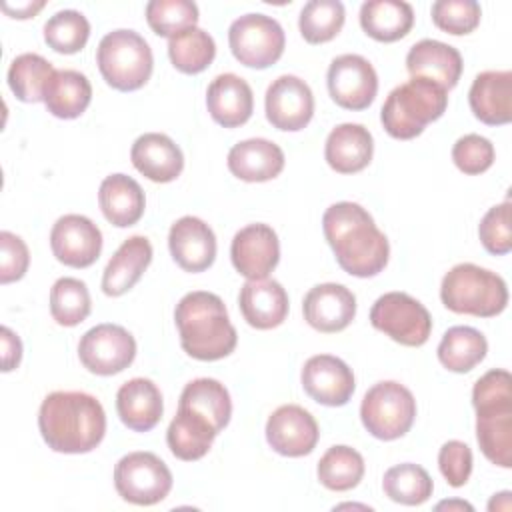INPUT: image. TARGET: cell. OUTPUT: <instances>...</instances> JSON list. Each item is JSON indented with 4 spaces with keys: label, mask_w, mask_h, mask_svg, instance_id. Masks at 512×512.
<instances>
[{
    "label": "cell",
    "mask_w": 512,
    "mask_h": 512,
    "mask_svg": "<svg viewBox=\"0 0 512 512\" xmlns=\"http://www.w3.org/2000/svg\"><path fill=\"white\" fill-rule=\"evenodd\" d=\"M302 312L314 330L324 334L340 332L356 316V296L336 282L316 284L306 292Z\"/></svg>",
    "instance_id": "18"
},
{
    "label": "cell",
    "mask_w": 512,
    "mask_h": 512,
    "mask_svg": "<svg viewBox=\"0 0 512 512\" xmlns=\"http://www.w3.org/2000/svg\"><path fill=\"white\" fill-rule=\"evenodd\" d=\"M134 168L152 182H172L182 174L184 156L178 144L160 132H146L138 136L130 150Z\"/></svg>",
    "instance_id": "23"
},
{
    "label": "cell",
    "mask_w": 512,
    "mask_h": 512,
    "mask_svg": "<svg viewBox=\"0 0 512 512\" xmlns=\"http://www.w3.org/2000/svg\"><path fill=\"white\" fill-rule=\"evenodd\" d=\"M436 352L446 370L464 374L484 360L488 342L484 334L472 326H452L444 332Z\"/></svg>",
    "instance_id": "35"
},
{
    "label": "cell",
    "mask_w": 512,
    "mask_h": 512,
    "mask_svg": "<svg viewBox=\"0 0 512 512\" xmlns=\"http://www.w3.org/2000/svg\"><path fill=\"white\" fill-rule=\"evenodd\" d=\"M90 38V22L78 10H60L44 24V42L60 54L80 52Z\"/></svg>",
    "instance_id": "42"
},
{
    "label": "cell",
    "mask_w": 512,
    "mask_h": 512,
    "mask_svg": "<svg viewBox=\"0 0 512 512\" xmlns=\"http://www.w3.org/2000/svg\"><path fill=\"white\" fill-rule=\"evenodd\" d=\"M438 466L446 482L460 488L472 474V450L460 440H448L438 452Z\"/></svg>",
    "instance_id": "47"
},
{
    "label": "cell",
    "mask_w": 512,
    "mask_h": 512,
    "mask_svg": "<svg viewBox=\"0 0 512 512\" xmlns=\"http://www.w3.org/2000/svg\"><path fill=\"white\" fill-rule=\"evenodd\" d=\"M440 300L456 314L492 318L506 308L508 288L496 272L462 262L442 278Z\"/></svg>",
    "instance_id": "5"
},
{
    "label": "cell",
    "mask_w": 512,
    "mask_h": 512,
    "mask_svg": "<svg viewBox=\"0 0 512 512\" xmlns=\"http://www.w3.org/2000/svg\"><path fill=\"white\" fill-rule=\"evenodd\" d=\"M116 410L126 428L148 432L160 422L164 412L160 388L148 378H132L118 388Z\"/></svg>",
    "instance_id": "25"
},
{
    "label": "cell",
    "mask_w": 512,
    "mask_h": 512,
    "mask_svg": "<svg viewBox=\"0 0 512 512\" xmlns=\"http://www.w3.org/2000/svg\"><path fill=\"white\" fill-rule=\"evenodd\" d=\"M96 62L108 86L120 92L142 88L154 68V58L148 42L134 30L108 32L96 50Z\"/></svg>",
    "instance_id": "6"
},
{
    "label": "cell",
    "mask_w": 512,
    "mask_h": 512,
    "mask_svg": "<svg viewBox=\"0 0 512 512\" xmlns=\"http://www.w3.org/2000/svg\"><path fill=\"white\" fill-rule=\"evenodd\" d=\"M414 24V10L402 0H370L360 8L362 30L378 42L404 38Z\"/></svg>",
    "instance_id": "32"
},
{
    "label": "cell",
    "mask_w": 512,
    "mask_h": 512,
    "mask_svg": "<svg viewBox=\"0 0 512 512\" xmlns=\"http://www.w3.org/2000/svg\"><path fill=\"white\" fill-rule=\"evenodd\" d=\"M446 106L448 90L426 78H410L388 94L380 110V120L392 138L412 140L430 122L438 120Z\"/></svg>",
    "instance_id": "4"
},
{
    "label": "cell",
    "mask_w": 512,
    "mask_h": 512,
    "mask_svg": "<svg viewBox=\"0 0 512 512\" xmlns=\"http://www.w3.org/2000/svg\"><path fill=\"white\" fill-rule=\"evenodd\" d=\"M146 20L154 34L174 38L184 30L196 28L198 6L192 0H150Z\"/></svg>",
    "instance_id": "43"
},
{
    "label": "cell",
    "mask_w": 512,
    "mask_h": 512,
    "mask_svg": "<svg viewBox=\"0 0 512 512\" xmlns=\"http://www.w3.org/2000/svg\"><path fill=\"white\" fill-rule=\"evenodd\" d=\"M216 434L218 432L210 426L206 418L178 406V412L166 430V442L176 458L192 462L208 454Z\"/></svg>",
    "instance_id": "31"
},
{
    "label": "cell",
    "mask_w": 512,
    "mask_h": 512,
    "mask_svg": "<svg viewBox=\"0 0 512 512\" xmlns=\"http://www.w3.org/2000/svg\"><path fill=\"white\" fill-rule=\"evenodd\" d=\"M0 334H2V372H10L20 364L22 342L8 326H2Z\"/></svg>",
    "instance_id": "50"
},
{
    "label": "cell",
    "mask_w": 512,
    "mask_h": 512,
    "mask_svg": "<svg viewBox=\"0 0 512 512\" xmlns=\"http://www.w3.org/2000/svg\"><path fill=\"white\" fill-rule=\"evenodd\" d=\"M230 258L236 272L244 278H266L280 260V242L276 232L262 222L240 228L232 238Z\"/></svg>",
    "instance_id": "16"
},
{
    "label": "cell",
    "mask_w": 512,
    "mask_h": 512,
    "mask_svg": "<svg viewBox=\"0 0 512 512\" xmlns=\"http://www.w3.org/2000/svg\"><path fill=\"white\" fill-rule=\"evenodd\" d=\"M374 154V140L362 124H338L326 138L324 158L338 174H356L364 170Z\"/></svg>",
    "instance_id": "26"
},
{
    "label": "cell",
    "mask_w": 512,
    "mask_h": 512,
    "mask_svg": "<svg viewBox=\"0 0 512 512\" xmlns=\"http://www.w3.org/2000/svg\"><path fill=\"white\" fill-rule=\"evenodd\" d=\"M318 480L324 488L346 492L360 484L364 476V458L358 450L338 444L324 452L316 468Z\"/></svg>",
    "instance_id": "37"
},
{
    "label": "cell",
    "mask_w": 512,
    "mask_h": 512,
    "mask_svg": "<svg viewBox=\"0 0 512 512\" xmlns=\"http://www.w3.org/2000/svg\"><path fill=\"white\" fill-rule=\"evenodd\" d=\"M152 262V244L146 236H132L120 244L102 274V292L122 296L140 280Z\"/></svg>",
    "instance_id": "28"
},
{
    "label": "cell",
    "mask_w": 512,
    "mask_h": 512,
    "mask_svg": "<svg viewBox=\"0 0 512 512\" xmlns=\"http://www.w3.org/2000/svg\"><path fill=\"white\" fill-rule=\"evenodd\" d=\"M54 72V66L44 56L26 52L10 62L8 86L20 102H40Z\"/></svg>",
    "instance_id": "36"
},
{
    "label": "cell",
    "mask_w": 512,
    "mask_h": 512,
    "mask_svg": "<svg viewBox=\"0 0 512 512\" xmlns=\"http://www.w3.org/2000/svg\"><path fill=\"white\" fill-rule=\"evenodd\" d=\"M470 110L488 126H502L512 120V72H480L468 92Z\"/></svg>",
    "instance_id": "22"
},
{
    "label": "cell",
    "mask_w": 512,
    "mask_h": 512,
    "mask_svg": "<svg viewBox=\"0 0 512 512\" xmlns=\"http://www.w3.org/2000/svg\"><path fill=\"white\" fill-rule=\"evenodd\" d=\"M452 160L456 168L468 176L486 172L494 162V146L480 134H466L452 146Z\"/></svg>",
    "instance_id": "45"
},
{
    "label": "cell",
    "mask_w": 512,
    "mask_h": 512,
    "mask_svg": "<svg viewBox=\"0 0 512 512\" xmlns=\"http://www.w3.org/2000/svg\"><path fill=\"white\" fill-rule=\"evenodd\" d=\"M178 406L206 418L216 432H222L232 416L230 394L224 384L214 378H196L188 382L180 394Z\"/></svg>",
    "instance_id": "34"
},
{
    "label": "cell",
    "mask_w": 512,
    "mask_h": 512,
    "mask_svg": "<svg viewBox=\"0 0 512 512\" xmlns=\"http://www.w3.org/2000/svg\"><path fill=\"white\" fill-rule=\"evenodd\" d=\"M228 170L244 182H266L284 170V152L266 138H248L228 152Z\"/></svg>",
    "instance_id": "27"
},
{
    "label": "cell",
    "mask_w": 512,
    "mask_h": 512,
    "mask_svg": "<svg viewBox=\"0 0 512 512\" xmlns=\"http://www.w3.org/2000/svg\"><path fill=\"white\" fill-rule=\"evenodd\" d=\"M382 490L392 502H398L404 506H418L432 496L434 484L430 474L422 466L404 462L384 472Z\"/></svg>",
    "instance_id": "38"
},
{
    "label": "cell",
    "mask_w": 512,
    "mask_h": 512,
    "mask_svg": "<svg viewBox=\"0 0 512 512\" xmlns=\"http://www.w3.org/2000/svg\"><path fill=\"white\" fill-rule=\"evenodd\" d=\"M30 264V252L26 242L8 232H0V284H10L20 280Z\"/></svg>",
    "instance_id": "48"
},
{
    "label": "cell",
    "mask_w": 512,
    "mask_h": 512,
    "mask_svg": "<svg viewBox=\"0 0 512 512\" xmlns=\"http://www.w3.org/2000/svg\"><path fill=\"white\" fill-rule=\"evenodd\" d=\"M206 106L212 120L224 128H236L250 120L254 94L250 84L238 74H218L206 90Z\"/></svg>",
    "instance_id": "21"
},
{
    "label": "cell",
    "mask_w": 512,
    "mask_h": 512,
    "mask_svg": "<svg viewBox=\"0 0 512 512\" xmlns=\"http://www.w3.org/2000/svg\"><path fill=\"white\" fill-rule=\"evenodd\" d=\"M322 228L338 266L350 276L370 278L386 268L390 256L388 238L360 204H332L322 216Z\"/></svg>",
    "instance_id": "1"
},
{
    "label": "cell",
    "mask_w": 512,
    "mask_h": 512,
    "mask_svg": "<svg viewBox=\"0 0 512 512\" xmlns=\"http://www.w3.org/2000/svg\"><path fill=\"white\" fill-rule=\"evenodd\" d=\"M478 236L482 246L496 256L508 254L512 248V230H510V202L492 206L478 226Z\"/></svg>",
    "instance_id": "46"
},
{
    "label": "cell",
    "mask_w": 512,
    "mask_h": 512,
    "mask_svg": "<svg viewBox=\"0 0 512 512\" xmlns=\"http://www.w3.org/2000/svg\"><path fill=\"white\" fill-rule=\"evenodd\" d=\"M268 122L284 132L302 130L314 114V96L310 86L292 74L278 76L264 98Z\"/></svg>",
    "instance_id": "14"
},
{
    "label": "cell",
    "mask_w": 512,
    "mask_h": 512,
    "mask_svg": "<svg viewBox=\"0 0 512 512\" xmlns=\"http://www.w3.org/2000/svg\"><path fill=\"white\" fill-rule=\"evenodd\" d=\"M182 350L202 362H214L234 352L238 334L220 296L204 290L188 292L174 310Z\"/></svg>",
    "instance_id": "3"
},
{
    "label": "cell",
    "mask_w": 512,
    "mask_h": 512,
    "mask_svg": "<svg viewBox=\"0 0 512 512\" xmlns=\"http://www.w3.org/2000/svg\"><path fill=\"white\" fill-rule=\"evenodd\" d=\"M370 322L376 330L402 346H422L432 332V318L424 304L406 292L382 294L370 310Z\"/></svg>",
    "instance_id": "10"
},
{
    "label": "cell",
    "mask_w": 512,
    "mask_h": 512,
    "mask_svg": "<svg viewBox=\"0 0 512 512\" xmlns=\"http://www.w3.org/2000/svg\"><path fill=\"white\" fill-rule=\"evenodd\" d=\"M136 340L118 324H96L78 342L82 366L98 376H112L134 362Z\"/></svg>",
    "instance_id": "11"
},
{
    "label": "cell",
    "mask_w": 512,
    "mask_h": 512,
    "mask_svg": "<svg viewBox=\"0 0 512 512\" xmlns=\"http://www.w3.org/2000/svg\"><path fill=\"white\" fill-rule=\"evenodd\" d=\"M432 22L454 36L470 34L480 24V4L476 0H438L432 4Z\"/></svg>",
    "instance_id": "44"
},
{
    "label": "cell",
    "mask_w": 512,
    "mask_h": 512,
    "mask_svg": "<svg viewBox=\"0 0 512 512\" xmlns=\"http://www.w3.org/2000/svg\"><path fill=\"white\" fill-rule=\"evenodd\" d=\"M168 248L182 270L204 272L214 264L216 236L204 220L196 216H182L170 228Z\"/></svg>",
    "instance_id": "19"
},
{
    "label": "cell",
    "mask_w": 512,
    "mask_h": 512,
    "mask_svg": "<svg viewBox=\"0 0 512 512\" xmlns=\"http://www.w3.org/2000/svg\"><path fill=\"white\" fill-rule=\"evenodd\" d=\"M436 510H468L472 512V504L464 502V500H444V502H438L436 504Z\"/></svg>",
    "instance_id": "53"
},
{
    "label": "cell",
    "mask_w": 512,
    "mask_h": 512,
    "mask_svg": "<svg viewBox=\"0 0 512 512\" xmlns=\"http://www.w3.org/2000/svg\"><path fill=\"white\" fill-rule=\"evenodd\" d=\"M92 100V86L90 80L78 70H56L50 78L44 104L46 110L62 120L78 118Z\"/></svg>",
    "instance_id": "33"
},
{
    "label": "cell",
    "mask_w": 512,
    "mask_h": 512,
    "mask_svg": "<svg viewBox=\"0 0 512 512\" xmlns=\"http://www.w3.org/2000/svg\"><path fill=\"white\" fill-rule=\"evenodd\" d=\"M318 438V422L298 404H284L268 416L266 440L270 448L282 456H306L316 448Z\"/></svg>",
    "instance_id": "15"
},
{
    "label": "cell",
    "mask_w": 512,
    "mask_h": 512,
    "mask_svg": "<svg viewBox=\"0 0 512 512\" xmlns=\"http://www.w3.org/2000/svg\"><path fill=\"white\" fill-rule=\"evenodd\" d=\"M238 306L244 320L256 330L280 326L288 316V294L280 282L270 278L248 280L240 288Z\"/></svg>",
    "instance_id": "24"
},
{
    "label": "cell",
    "mask_w": 512,
    "mask_h": 512,
    "mask_svg": "<svg viewBox=\"0 0 512 512\" xmlns=\"http://www.w3.org/2000/svg\"><path fill=\"white\" fill-rule=\"evenodd\" d=\"M38 428L54 452H92L106 434V414L102 404L86 392H52L38 410Z\"/></svg>",
    "instance_id": "2"
},
{
    "label": "cell",
    "mask_w": 512,
    "mask_h": 512,
    "mask_svg": "<svg viewBox=\"0 0 512 512\" xmlns=\"http://www.w3.org/2000/svg\"><path fill=\"white\" fill-rule=\"evenodd\" d=\"M462 66V56L454 46L432 38L416 42L406 54V70L412 78H426L444 90L458 84Z\"/></svg>",
    "instance_id": "20"
},
{
    "label": "cell",
    "mask_w": 512,
    "mask_h": 512,
    "mask_svg": "<svg viewBox=\"0 0 512 512\" xmlns=\"http://www.w3.org/2000/svg\"><path fill=\"white\" fill-rule=\"evenodd\" d=\"M98 204L104 218L118 228L134 226L146 208L144 190L126 174H110L98 190Z\"/></svg>",
    "instance_id": "29"
},
{
    "label": "cell",
    "mask_w": 512,
    "mask_h": 512,
    "mask_svg": "<svg viewBox=\"0 0 512 512\" xmlns=\"http://www.w3.org/2000/svg\"><path fill=\"white\" fill-rule=\"evenodd\" d=\"M476 440L492 464L512 468V402L476 408Z\"/></svg>",
    "instance_id": "30"
},
{
    "label": "cell",
    "mask_w": 512,
    "mask_h": 512,
    "mask_svg": "<svg viewBox=\"0 0 512 512\" xmlns=\"http://www.w3.org/2000/svg\"><path fill=\"white\" fill-rule=\"evenodd\" d=\"M512 508V494L508 490L500 492V494H494V498L488 502V510L494 512V510H504L508 512Z\"/></svg>",
    "instance_id": "52"
},
{
    "label": "cell",
    "mask_w": 512,
    "mask_h": 512,
    "mask_svg": "<svg viewBox=\"0 0 512 512\" xmlns=\"http://www.w3.org/2000/svg\"><path fill=\"white\" fill-rule=\"evenodd\" d=\"M300 380L304 392L324 406H344L356 388L350 366L332 354H316L308 358Z\"/></svg>",
    "instance_id": "17"
},
{
    "label": "cell",
    "mask_w": 512,
    "mask_h": 512,
    "mask_svg": "<svg viewBox=\"0 0 512 512\" xmlns=\"http://www.w3.org/2000/svg\"><path fill=\"white\" fill-rule=\"evenodd\" d=\"M508 402H512V376L508 370H502V368L488 370L482 378L476 380L472 388L474 410L490 404H508Z\"/></svg>",
    "instance_id": "49"
},
{
    "label": "cell",
    "mask_w": 512,
    "mask_h": 512,
    "mask_svg": "<svg viewBox=\"0 0 512 512\" xmlns=\"http://www.w3.org/2000/svg\"><path fill=\"white\" fill-rule=\"evenodd\" d=\"M114 486L122 500L136 506H152L170 494L172 472L152 452H130L114 468Z\"/></svg>",
    "instance_id": "8"
},
{
    "label": "cell",
    "mask_w": 512,
    "mask_h": 512,
    "mask_svg": "<svg viewBox=\"0 0 512 512\" xmlns=\"http://www.w3.org/2000/svg\"><path fill=\"white\" fill-rule=\"evenodd\" d=\"M168 56L176 70L184 74H198L212 64L216 56V44L214 38L202 28H190L170 38Z\"/></svg>",
    "instance_id": "39"
},
{
    "label": "cell",
    "mask_w": 512,
    "mask_h": 512,
    "mask_svg": "<svg viewBox=\"0 0 512 512\" xmlns=\"http://www.w3.org/2000/svg\"><path fill=\"white\" fill-rule=\"evenodd\" d=\"M344 18L340 0H310L300 12V34L308 44H324L342 30Z\"/></svg>",
    "instance_id": "41"
},
{
    "label": "cell",
    "mask_w": 512,
    "mask_h": 512,
    "mask_svg": "<svg viewBox=\"0 0 512 512\" xmlns=\"http://www.w3.org/2000/svg\"><path fill=\"white\" fill-rule=\"evenodd\" d=\"M92 302L86 284L78 278H58L50 288V314L60 326H78L90 314Z\"/></svg>",
    "instance_id": "40"
},
{
    "label": "cell",
    "mask_w": 512,
    "mask_h": 512,
    "mask_svg": "<svg viewBox=\"0 0 512 512\" xmlns=\"http://www.w3.org/2000/svg\"><path fill=\"white\" fill-rule=\"evenodd\" d=\"M46 6V2H16V6L2 2V10L10 16V18H18V20H26L32 18L36 12H40Z\"/></svg>",
    "instance_id": "51"
},
{
    "label": "cell",
    "mask_w": 512,
    "mask_h": 512,
    "mask_svg": "<svg viewBox=\"0 0 512 512\" xmlns=\"http://www.w3.org/2000/svg\"><path fill=\"white\" fill-rule=\"evenodd\" d=\"M50 248L64 266L88 268L102 252V232L82 214H64L52 226Z\"/></svg>",
    "instance_id": "13"
},
{
    "label": "cell",
    "mask_w": 512,
    "mask_h": 512,
    "mask_svg": "<svg viewBox=\"0 0 512 512\" xmlns=\"http://www.w3.org/2000/svg\"><path fill=\"white\" fill-rule=\"evenodd\" d=\"M416 418V400L412 392L394 380L374 384L362 398L360 420L378 440H396L404 436Z\"/></svg>",
    "instance_id": "7"
},
{
    "label": "cell",
    "mask_w": 512,
    "mask_h": 512,
    "mask_svg": "<svg viewBox=\"0 0 512 512\" xmlns=\"http://www.w3.org/2000/svg\"><path fill=\"white\" fill-rule=\"evenodd\" d=\"M328 92L346 110L368 108L378 92V74L360 54L336 56L328 66Z\"/></svg>",
    "instance_id": "12"
},
{
    "label": "cell",
    "mask_w": 512,
    "mask_h": 512,
    "mask_svg": "<svg viewBox=\"0 0 512 512\" xmlns=\"http://www.w3.org/2000/svg\"><path fill=\"white\" fill-rule=\"evenodd\" d=\"M228 44L240 64L262 70L280 60L286 36L274 18L266 14H244L230 24Z\"/></svg>",
    "instance_id": "9"
}]
</instances>
